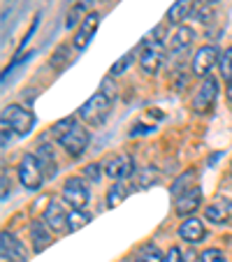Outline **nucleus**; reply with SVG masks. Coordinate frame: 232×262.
Segmentation results:
<instances>
[{
	"mask_svg": "<svg viewBox=\"0 0 232 262\" xmlns=\"http://www.w3.org/2000/svg\"><path fill=\"white\" fill-rule=\"evenodd\" d=\"M112 104H114V100L100 91V93H95L93 98L79 109L81 121H86L89 125H102L107 114L112 112Z\"/></svg>",
	"mask_w": 232,
	"mask_h": 262,
	"instance_id": "f257e3e1",
	"label": "nucleus"
},
{
	"mask_svg": "<svg viewBox=\"0 0 232 262\" xmlns=\"http://www.w3.org/2000/svg\"><path fill=\"white\" fill-rule=\"evenodd\" d=\"M19 179L24 183V188L28 190H37L45 181V169H42L37 156H24L19 165Z\"/></svg>",
	"mask_w": 232,
	"mask_h": 262,
	"instance_id": "f03ea898",
	"label": "nucleus"
},
{
	"mask_svg": "<svg viewBox=\"0 0 232 262\" xmlns=\"http://www.w3.org/2000/svg\"><path fill=\"white\" fill-rule=\"evenodd\" d=\"M216 93H218V81L214 77H207L200 86V91L193 98V109L195 114H209L216 107Z\"/></svg>",
	"mask_w": 232,
	"mask_h": 262,
	"instance_id": "7ed1b4c3",
	"label": "nucleus"
},
{
	"mask_svg": "<svg viewBox=\"0 0 232 262\" xmlns=\"http://www.w3.org/2000/svg\"><path fill=\"white\" fill-rule=\"evenodd\" d=\"M163 45L156 40H144L142 49H139V65H142V70L146 74H153L158 72V68L163 65Z\"/></svg>",
	"mask_w": 232,
	"mask_h": 262,
	"instance_id": "20e7f679",
	"label": "nucleus"
},
{
	"mask_svg": "<svg viewBox=\"0 0 232 262\" xmlns=\"http://www.w3.org/2000/svg\"><path fill=\"white\" fill-rule=\"evenodd\" d=\"M3 119L10 123V128L14 130L16 135H28L30 130H33V114L30 112H26L24 107H19V104H10V107H5V112H3Z\"/></svg>",
	"mask_w": 232,
	"mask_h": 262,
	"instance_id": "39448f33",
	"label": "nucleus"
},
{
	"mask_svg": "<svg viewBox=\"0 0 232 262\" xmlns=\"http://www.w3.org/2000/svg\"><path fill=\"white\" fill-rule=\"evenodd\" d=\"M63 198H65V202H68L70 207H74V209H79L81 211V209L89 204V188H86L84 179L70 177L68 181H65V186H63Z\"/></svg>",
	"mask_w": 232,
	"mask_h": 262,
	"instance_id": "423d86ee",
	"label": "nucleus"
},
{
	"mask_svg": "<svg viewBox=\"0 0 232 262\" xmlns=\"http://www.w3.org/2000/svg\"><path fill=\"white\" fill-rule=\"evenodd\" d=\"M58 142H60V146H63L70 156H74V158H77V156H81V154H84V148L89 146V133H86L84 125L74 123V128L70 130L68 135H63Z\"/></svg>",
	"mask_w": 232,
	"mask_h": 262,
	"instance_id": "0eeeda50",
	"label": "nucleus"
},
{
	"mask_svg": "<svg viewBox=\"0 0 232 262\" xmlns=\"http://www.w3.org/2000/svg\"><path fill=\"white\" fill-rule=\"evenodd\" d=\"M102 167L107 172V177H112V179H128L135 172V160H133V156L121 154V156L107 158Z\"/></svg>",
	"mask_w": 232,
	"mask_h": 262,
	"instance_id": "6e6552de",
	"label": "nucleus"
},
{
	"mask_svg": "<svg viewBox=\"0 0 232 262\" xmlns=\"http://www.w3.org/2000/svg\"><path fill=\"white\" fill-rule=\"evenodd\" d=\"M216 60H218L216 47L207 45V47H202V49H198V54L193 58V72H195V77H209V70L214 68Z\"/></svg>",
	"mask_w": 232,
	"mask_h": 262,
	"instance_id": "1a4fd4ad",
	"label": "nucleus"
},
{
	"mask_svg": "<svg viewBox=\"0 0 232 262\" xmlns=\"http://www.w3.org/2000/svg\"><path fill=\"white\" fill-rule=\"evenodd\" d=\"M0 242H3V260H10V262H26V248L14 234L10 232H3L0 234Z\"/></svg>",
	"mask_w": 232,
	"mask_h": 262,
	"instance_id": "9d476101",
	"label": "nucleus"
},
{
	"mask_svg": "<svg viewBox=\"0 0 232 262\" xmlns=\"http://www.w3.org/2000/svg\"><path fill=\"white\" fill-rule=\"evenodd\" d=\"M98 24H100V14L98 12H91L84 19V24L79 26L77 35H74V49H86V45H89L91 37H93V33L98 30Z\"/></svg>",
	"mask_w": 232,
	"mask_h": 262,
	"instance_id": "9b49d317",
	"label": "nucleus"
},
{
	"mask_svg": "<svg viewBox=\"0 0 232 262\" xmlns=\"http://www.w3.org/2000/svg\"><path fill=\"white\" fill-rule=\"evenodd\" d=\"M200 202H202V190L195 186V188H191L188 193L179 195L177 204H174V211H177V216H188V213H193L200 207Z\"/></svg>",
	"mask_w": 232,
	"mask_h": 262,
	"instance_id": "f8f14e48",
	"label": "nucleus"
},
{
	"mask_svg": "<svg viewBox=\"0 0 232 262\" xmlns=\"http://www.w3.org/2000/svg\"><path fill=\"white\" fill-rule=\"evenodd\" d=\"M68 216L70 213H65V207L60 202H51L49 207H47V213H45V221L47 225H49L54 232H63V230H68L65 225H68Z\"/></svg>",
	"mask_w": 232,
	"mask_h": 262,
	"instance_id": "ddd939ff",
	"label": "nucleus"
},
{
	"mask_svg": "<svg viewBox=\"0 0 232 262\" xmlns=\"http://www.w3.org/2000/svg\"><path fill=\"white\" fill-rule=\"evenodd\" d=\"M195 40V33H193V28H188V26H179L177 28V33L170 37V42H167V49H170V54H181V51H186L188 47H191V42Z\"/></svg>",
	"mask_w": 232,
	"mask_h": 262,
	"instance_id": "4468645a",
	"label": "nucleus"
},
{
	"mask_svg": "<svg viewBox=\"0 0 232 262\" xmlns=\"http://www.w3.org/2000/svg\"><path fill=\"white\" fill-rule=\"evenodd\" d=\"M204 225L198 221V218H186V221L181 223V228H179V237L183 239V242H191V244H198L204 239Z\"/></svg>",
	"mask_w": 232,
	"mask_h": 262,
	"instance_id": "2eb2a0df",
	"label": "nucleus"
},
{
	"mask_svg": "<svg viewBox=\"0 0 232 262\" xmlns=\"http://www.w3.org/2000/svg\"><path fill=\"white\" fill-rule=\"evenodd\" d=\"M30 237H33V244H35L33 246L35 253H42L51 244L49 230H47V225H42L40 221H33V225H30Z\"/></svg>",
	"mask_w": 232,
	"mask_h": 262,
	"instance_id": "dca6fc26",
	"label": "nucleus"
},
{
	"mask_svg": "<svg viewBox=\"0 0 232 262\" xmlns=\"http://www.w3.org/2000/svg\"><path fill=\"white\" fill-rule=\"evenodd\" d=\"M37 160H40V165H42V169H45V174H47V179H51L56 174V160H54V151H51V146L49 144H42L40 148H37Z\"/></svg>",
	"mask_w": 232,
	"mask_h": 262,
	"instance_id": "f3484780",
	"label": "nucleus"
},
{
	"mask_svg": "<svg viewBox=\"0 0 232 262\" xmlns=\"http://www.w3.org/2000/svg\"><path fill=\"white\" fill-rule=\"evenodd\" d=\"M191 12H193V0H177V3L167 10V21H172V24H181Z\"/></svg>",
	"mask_w": 232,
	"mask_h": 262,
	"instance_id": "a211bd4d",
	"label": "nucleus"
},
{
	"mask_svg": "<svg viewBox=\"0 0 232 262\" xmlns=\"http://www.w3.org/2000/svg\"><path fill=\"white\" fill-rule=\"evenodd\" d=\"M204 216H207V221H212V223H227L230 221V207H225V202L218 200V202L209 204Z\"/></svg>",
	"mask_w": 232,
	"mask_h": 262,
	"instance_id": "6ab92c4d",
	"label": "nucleus"
},
{
	"mask_svg": "<svg viewBox=\"0 0 232 262\" xmlns=\"http://www.w3.org/2000/svg\"><path fill=\"white\" fill-rule=\"evenodd\" d=\"M191 188H195V172H193V169H188V172H183L181 177L172 183V195H174V198H179V195L188 193Z\"/></svg>",
	"mask_w": 232,
	"mask_h": 262,
	"instance_id": "aec40b11",
	"label": "nucleus"
},
{
	"mask_svg": "<svg viewBox=\"0 0 232 262\" xmlns=\"http://www.w3.org/2000/svg\"><path fill=\"white\" fill-rule=\"evenodd\" d=\"M137 262H165V255L156 244H144L137 251Z\"/></svg>",
	"mask_w": 232,
	"mask_h": 262,
	"instance_id": "412c9836",
	"label": "nucleus"
},
{
	"mask_svg": "<svg viewBox=\"0 0 232 262\" xmlns=\"http://www.w3.org/2000/svg\"><path fill=\"white\" fill-rule=\"evenodd\" d=\"M128 193H130V188L125 186V183H114L112 188H109V193H107V207L109 209L119 207V204L128 198Z\"/></svg>",
	"mask_w": 232,
	"mask_h": 262,
	"instance_id": "4be33fe9",
	"label": "nucleus"
},
{
	"mask_svg": "<svg viewBox=\"0 0 232 262\" xmlns=\"http://www.w3.org/2000/svg\"><path fill=\"white\" fill-rule=\"evenodd\" d=\"M86 10H89V5H84V3H74V7L70 10V14H68V19H65V28H74V26L79 24V21H84L86 19Z\"/></svg>",
	"mask_w": 232,
	"mask_h": 262,
	"instance_id": "5701e85b",
	"label": "nucleus"
},
{
	"mask_svg": "<svg viewBox=\"0 0 232 262\" xmlns=\"http://www.w3.org/2000/svg\"><path fill=\"white\" fill-rule=\"evenodd\" d=\"M89 221H91L89 213L79 211V209H74V211L68 216V232H77V230L84 228V225H86Z\"/></svg>",
	"mask_w": 232,
	"mask_h": 262,
	"instance_id": "b1692460",
	"label": "nucleus"
},
{
	"mask_svg": "<svg viewBox=\"0 0 232 262\" xmlns=\"http://www.w3.org/2000/svg\"><path fill=\"white\" fill-rule=\"evenodd\" d=\"M156 181H158V169H156V167L139 169V179H137V186H139V188H149V186H153Z\"/></svg>",
	"mask_w": 232,
	"mask_h": 262,
	"instance_id": "393cba45",
	"label": "nucleus"
},
{
	"mask_svg": "<svg viewBox=\"0 0 232 262\" xmlns=\"http://www.w3.org/2000/svg\"><path fill=\"white\" fill-rule=\"evenodd\" d=\"M218 65H221V74L225 79H232V47H227L223 51V56L218 58Z\"/></svg>",
	"mask_w": 232,
	"mask_h": 262,
	"instance_id": "a878e982",
	"label": "nucleus"
},
{
	"mask_svg": "<svg viewBox=\"0 0 232 262\" xmlns=\"http://www.w3.org/2000/svg\"><path fill=\"white\" fill-rule=\"evenodd\" d=\"M74 123H77V121L74 119H63V121H58V123H54V128H51V133L56 135V137H63V135H68L70 130L74 128Z\"/></svg>",
	"mask_w": 232,
	"mask_h": 262,
	"instance_id": "bb28decb",
	"label": "nucleus"
},
{
	"mask_svg": "<svg viewBox=\"0 0 232 262\" xmlns=\"http://www.w3.org/2000/svg\"><path fill=\"white\" fill-rule=\"evenodd\" d=\"M200 262H227L225 253L218 251V248H207V251L200 255Z\"/></svg>",
	"mask_w": 232,
	"mask_h": 262,
	"instance_id": "cd10ccee",
	"label": "nucleus"
},
{
	"mask_svg": "<svg viewBox=\"0 0 232 262\" xmlns=\"http://www.w3.org/2000/svg\"><path fill=\"white\" fill-rule=\"evenodd\" d=\"M65 58H68V47H58V51L54 54V60H51V68L60 70V65H63Z\"/></svg>",
	"mask_w": 232,
	"mask_h": 262,
	"instance_id": "c85d7f7f",
	"label": "nucleus"
},
{
	"mask_svg": "<svg viewBox=\"0 0 232 262\" xmlns=\"http://www.w3.org/2000/svg\"><path fill=\"white\" fill-rule=\"evenodd\" d=\"M133 63V56H123V60H119V63H114L112 65V74H121V72H125L128 70V65Z\"/></svg>",
	"mask_w": 232,
	"mask_h": 262,
	"instance_id": "c756f323",
	"label": "nucleus"
},
{
	"mask_svg": "<svg viewBox=\"0 0 232 262\" xmlns=\"http://www.w3.org/2000/svg\"><path fill=\"white\" fill-rule=\"evenodd\" d=\"M165 262H183V253L177 246H172L167 251V255H165Z\"/></svg>",
	"mask_w": 232,
	"mask_h": 262,
	"instance_id": "7c9ffc66",
	"label": "nucleus"
},
{
	"mask_svg": "<svg viewBox=\"0 0 232 262\" xmlns=\"http://www.w3.org/2000/svg\"><path fill=\"white\" fill-rule=\"evenodd\" d=\"M84 174L91 179V181H100V177H102V174H100V165H95V163L89 165V167L84 169Z\"/></svg>",
	"mask_w": 232,
	"mask_h": 262,
	"instance_id": "2f4dec72",
	"label": "nucleus"
},
{
	"mask_svg": "<svg viewBox=\"0 0 232 262\" xmlns=\"http://www.w3.org/2000/svg\"><path fill=\"white\" fill-rule=\"evenodd\" d=\"M100 91H102V93L104 95H109V98H116V86H114V81L112 79H104V84H102V89H100Z\"/></svg>",
	"mask_w": 232,
	"mask_h": 262,
	"instance_id": "473e14b6",
	"label": "nucleus"
},
{
	"mask_svg": "<svg viewBox=\"0 0 232 262\" xmlns=\"http://www.w3.org/2000/svg\"><path fill=\"white\" fill-rule=\"evenodd\" d=\"M149 133H153L151 125H135L130 135H133V137H137V135H149Z\"/></svg>",
	"mask_w": 232,
	"mask_h": 262,
	"instance_id": "72a5a7b5",
	"label": "nucleus"
},
{
	"mask_svg": "<svg viewBox=\"0 0 232 262\" xmlns=\"http://www.w3.org/2000/svg\"><path fill=\"white\" fill-rule=\"evenodd\" d=\"M7 188H10V186H7V174L3 172V200H7Z\"/></svg>",
	"mask_w": 232,
	"mask_h": 262,
	"instance_id": "f704fd0d",
	"label": "nucleus"
},
{
	"mask_svg": "<svg viewBox=\"0 0 232 262\" xmlns=\"http://www.w3.org/2000/svg\"><path fill=\"white\" fill-rule=\"evenodd\" d=\"M149 114H151L153 119H163V112H156V109H151V112H149Z\"/></svg>",
	"mask_w": 232,
	"mask_h": 262,
	"instance_id": "c9c22d12",
	"label": "nucleus"
},
{
	"mask_svg": "<svg viewBox=\"0 0 232 262\" xmlns=\"http://www.w3.org/2000/svg\"><path fill=\"white\" fill-rule=\"evenodd\" d=\"M198 3H202V5H216L218 0H198Z\"/></svg>",
	"mask_w": 232,
	"mask_h": 262,
	"instance_id": "e433bc0d",
	"label": "nucleus"
},
{
	"mask_svg": "<svg viewBox=\"0 0 232 262\" xmlns=\"http://www.w3.org/2000/svg\"><path fill=\"white\" fill-rule=\"evenodd\" d=\"M227 98H230V102H232V79H230V86H227Z\"/></svg>",
	"mask_w": 232,
	"mask_h": 262,
	"instance_id": "4c0bfd02",
	"label": "nucleus"
},
{
	"mask_svg": "<svg viewBox=\"0 0 232 262\" xmlns=\"http://www.w3.org/2000/svg\"><path fill=\"white\" fill-rule=\"evenodd\" d=\"M230 174H232V167H230Z\"/></svg>",
	"mask_w": 232,
	"mask_h": 262,
	"instance_id": "58836bf2",
	"label": "nucleus"
}]
</instances>
